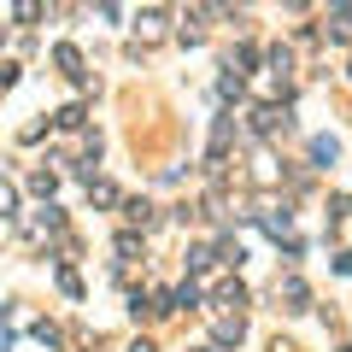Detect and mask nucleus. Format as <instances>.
<instances>
[{"label":"nucleus","instance_id":"f257e3e1","mask_svg":"<svg viewBox=\"0 0 352 352\" xmlns=\"http://www.w3.org/2000/svg\"><path fill=\"white\" fill-rule=\"evenodd\" d=\"M252 129H258V135H276V129H288V112H282V106H258V112H252Z\"/></svg>","mask_w":352,"mask_h":352},{"label":"nucleus","instance_id":"f03ea898","mask_svg":"<svg viewBox=\"0 0 352 352\" xmlns=\"http://www.w3.org/2000/svg\"><path fill=\"white\" fill-rule=\"evenodd\" d=\"M282 300H288V311H305V305H311V294H305L300 276H288V282H282Z\"/></svg>","mask_w":352,"mask_h":352},{"label":"nucleus","instance_id":"7ed1b4c3","mask_svg":"<svg viewBox=\"0 0 352 352\" xmlns=\"http://www.w3.org/2000/svg\"><path fill=\"white\" fill-rule=\"evenodd\" d=\"M311 159H317V164H335V159H340V141H335V135H311Z\"/></svg>","mask_w":352,"mask_h":352},{"label":"nucleus","instance_id":"20e7f679","mask_svg":"<svg viewBox=\"0 0 352 352\" xmlns=\"http://www.w3.org/2000/svg\"><path fill=\"white\" fill-rule=\"evenodd\" d=\"M241 335H247L241 317H223V323H217V346H241Z\"/></svg>","mask_w":352,"mask_h":352},{"label":"nucleus","instance_id":"39448f33","mask_svg":"<svg viewBox=\"0 0 352 352\" xmlns=\"http://www.w3.org/2000/svg\"><path fill=\"white\" fill-rule=\"evenodd\" d=\"M212 264H217V252H212V247H188V270H194V276H206Z\"/></svg>","mask_w":352,"mask_h":352},{"label":"nucleus","instance_id":"423d86ee","mask_svg":"<svg viewBox=\"0 0 352 352\" xmlns=\"http://www.w3.org/2000/svg\"><path fill=\"white\" fill-rule=\"evenodd\" d=\"M329 24H335V41H346V36H352V6H335Z\"/></svg>","mask_w":352,"mask_h":352},{"label":"nucleus","instance_id":"0eeeda50","mask_svg":"<svg viewBox=\"0 0 352 352\" xmlns=\"http://www.w3.org/2000/svg\"><path fill=\"white\" fill-rule=\"evenodd\" d=\"M124 217H129V223H141V229H147V223H153V206H147V200H129V206H124Z\"/></svg>","mask_w":352,"mask_h":352},{"label":"nucleus","instance_id":"6e6552de","mask_svg":"<svg viewBox=\"0 0 352 352\" xmlns=\"http://www.w3.org/2000/svg\"><path fill=\"white\" fill-rule=\"evenodd\" d=\"M88 200H100V206H112V200H118V188H112V182H94V176H88Z\"/></svg>","mask_w":352,"mask_h":352},{"label":"nucleus","instance_id":"1a4fd4ad","mask_svg":"<svg viewBox=\"0 0 352 352\" xmlns=\"http://www.w3.org/2000/svg\"><path fill=\"white\" fill-rule=\"evenodd\" d=\"M264 229H270V235H288L294 217H288V212H264Z\"/></svg>","mask_w":352,"mask_h":352},{"label":"nucleus","instance_id":"9d476101","mask_svg":"<svg viewBox=\"0 0 352 352\" xmlns=\"http://www.w3.org/2000/svg\"><path fill=\"white\" fill-rule=\"evenodd\" d=\"M82 118H88V112H82V106H65V112H59V118H53V124H59V129H82Z\"/></svg>","mask_w":352,"mask_h":352},{"label":"nucleus","instance_id":"9b49d317","mask_svg":"<svg viewBox=\"0 0 352 352\" xmlns=\"http://www.w3.org/2000/svg\"><path fill=\"white\" fill-rule=\"evenodd\" d=\"M217 300H223V305H247V288H241V282H223V288H217Z\"/></svg>","mask_w":352,"mask_h":352},{"label":"nucleus","instance_id":"f8f14e48","mask_svg":"<svg viewBox=\"0 0 352 352\" xmlns=\"http://www.w3.org/2000/svg\"><path fill=\"white\" fill-rule=\"evenodd\" d=\"M12 206H18V194L6 188V182H0V217H12Z\"/></svg>","mask_w":352,"mask_h":352},{"label":"nucleus","instance_id":"ddd939ff","mask_svg":"<svg viewBox=\"0 0 352 352\" xmlns=\"http://www.w3.org/2000/svg\"><path fill=\"white\" fill-rule=\"evenodd\" d=\"M335 270H340V276H352V252H340V258H335Z\"/></svg>","mask_w":352,"mask_h":352},{"label":"nucleus","instance_id":"4468645a","mask_svg":"<svg viewBox=\"0 0 352 352\" xmlns=\"http://www.w3.org/2000/svg\"><path fill=\"white\" fill-rule=\"evenodd\" d=\"M129 352H153V346H147V340H135V346H129Z\"/></svg>","mask_w":352,"mask_h":352},{"label":"nucleus","instance_id":"2eb2a0df","mask_svg":"<svg viewBox=\"0 0 352 352\" xmlns=\"http://www.w3.org/2000/svg\"><path fill=\"white\" fill-rule=\"evenodd\" d=\"M340 352H352V346H340Z\"/></svg>","mask_w":352,"mask_h":352}]
</instances>
